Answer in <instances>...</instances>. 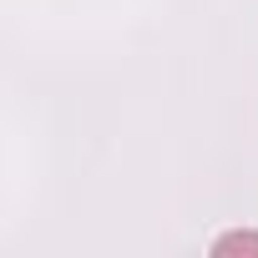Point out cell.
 Masks as SVG:
<instances>
[{
	"instance_id": "1",
	"label": "cell",
	"mask_w": 258,
	"mask_h": 258,
	"mask_svg": "<svg viewBox=\"0 0 258 258\" xmlns=\"http://www.w3.org/2000/svg\"><path fill=\"white\" fill-rule=\"evenodd\" d=\"M213 253L218 258H228V253H258V233H228V238L213 243Z\"/></svg>"
}]
</instances>
